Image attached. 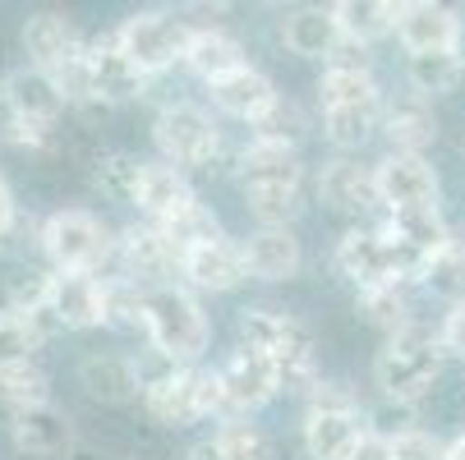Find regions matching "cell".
<instances>
[{"label": "cell", "instance_id": "1", "mask_svg": "<svg viewBox=\"0 0 465 460\" xmlns=\"http://www.w3.org/2000/svg\"><path fill=\"white\" fill-rule=\"evenodd\" d=\"M240 341L249 350H258L277 368L282 391H309L318 387V350H313V332L277 308H244L240 313Z\"/></svg>", "mask_w": 465, "mask_h": 460}, {"label": "cell", "instance_id": "2", "mask_svg": "<svg viewBox=\"0 0 465 460\" xmlns=\"http://www.w3.org/2000/svg\"><path fill=\"white\" fill-rule=\"evenodd\" d=\"M337 272L364 295L378 286H424L429 258L411 253L406 244H396L382 226H351L337 240Z\"/></svg>", "mask_w": 465, "mask_h": 460}, {"label": "cell", "instance_id": "3", "mask_svg": "<svg viewBox=\"0 0 465 460\" xmlns=\"http://www.w3.org/2000/svg\"><path fill=\"white\" fill-rule=\"evenodd\" d=\"M143 332L153 341V355L166 364H198L213 341L208 313L184 286H153L143 295Z\"/></svg>", "mask_w": 465, "mask_h": 460}, {"label": "cell", "instance_id": "4", "mask_svg": "<svg viewBox=\"0 0 465 460\" xmlns=\"http://www.w3.org/2000/svg\"><path fill=\"white\" fill-rule=\"evenodd\" d=\"M442 341L438 332H429V327H415V332L396 337L378 350L373 359V387L382 391V401H401V406H415L424 401L429 391L438 387L442 377Z\"/></svg>", "mask_w": 465, "mask_h": 460}, {"label": "cell", "instance_id": "5", "mask_svg": "<svg viewBox=\"0 0 465 460\" xmlns=\"http://www.w3.org/2000/svg\"><path fill=\"white\" fill-rule=\"evenodd\" d=\"M143 406L153 419L171 428H189L198 419L217 415V373L198 364H166L157 373H143Z\"/></svg>", "mask_w": 465, "mask_h": 460}, {"label": "cell", "instance_id": "6", "mask_svg": "<svg viewBox=\"0 0 465 460\" xmlns=\"http://www.w3.org/2000/svg\"><path fill=\"white\" fill-rule=\"evenodd\" d=\"M153 143H157L162 161L180 166L184 175L189 171H213L217 157H222V129H217V120L203 106L171 102L153 120Z\"/></svg>", "mask_w": 465, "mask_h": 460}, {"label": "cell", "instance_id": "7", "mask_svg": "<svg viewBox=\"0 0 465 460\" xmlns=\"http://www.w3.org/2000/svg\"><path fill=\"white\" fill-rule=\"evenodd\" d=\"M42 253L51 258L55 272H102L106 262L115 258V240L111 230L84 212V208H64V212H51L42 221Z\"/></svg>", "mask_w": 465, "mask_h": 460}, {"label": "cell", "instance_id": "8", "mask_svg": "<svg viewBox=\"0 0 465 460\" xmlns=\"http://www.w3.org/2000/svg\"><path fill=\"white\" fill-rule=\"evenodd\" d=\"M189 24L175 19L171 10H139V15H129L120 28H115V42L124 46V55L139 64V70L148 79L166 74L175 60H184L189 51Z\"/></svg>", "mask_w": 465, "mask_h": 460}, {"label": "cell", "instance_id": "9", "mask_svg": "<svg viewBox=\"0 0 465 460\" xmlns=\"http://www.w3.org/2000/svg\"><path fill=\"white\" fill-rule=\"evenodd\" d=\"M213 373H217V419H222V424L258 415V410L282 391L277 368L262 359L258 350H249V346H240V350H235L222 368H213Z\"/></svg>", "mask_w": 465, "mask_h": 460}, {"label": "cell", "instance_id": "10", "mask_svg": "<svg viewBox=\"0 0 465 460\" xmlns=\"http://www.w3.org/2000/svg\"><path fill=\"white\" fill-rule=\"evenodd\" d=\"M318 199L331 212H341V217H360V221L373 217V212L387 217L382 193H378V171L364 166L360 157H331V161H322V171H318Z\"/></svg>", "mask_w": 465, "mask_h": 460}, {"label": "cell", "instance_id": "11", "mask_svg": "<svg viewBox=\"0 0 465 460\" xmlns=\"http://www.w3.org/2000/svg\"><path fill=\"white\" fill-rule=\"evenodd\" d=\"M88 60V79H93V102L97 106H120V102H139L148 93V74L124 55L115 33H102L84 46Z\"/></svg>", "mask_w": 465, "mask_h": 460}, {"label": "cell", "instance_id": "12", "mask_svg": "<svg viewBox=\"0 0 465 460\" xmlns=\"http://www.w3.org/2000/svg\"><path fill=\"white\" fill-rule=\"evenodd\" d=\"M115 262L120 277H129L134 286L153 290V286H171V272H180V253L171 249V240L143 221V226H124L115 240Z\"/></svg>", "mask_w": 465, "mask_h": 460}, {"label": "cell", "instance_id": "13", "mask_svg": "<svg viewBox=\"0 0 465 460\" xmlns=\"http://www.w3.org/2000/svg\"><path fill=\"white\" fill-rule=\"evenodd\" d=\"M460 37H465L460 15L438 5V0H401V5H396V42H401L411 55L460 51Z\"/></svg>", "mask_w": 465, "mask_h": 460}, {"label": "cell", "instance_id": "14", "mask_svg": "<svg viewBox=\"0 0 465 460\" xmlns=\"http://www.w3.org/2000/svg\"><path fill=\"white\" fill-rule=\"evenodd\" d=\"M373 171H378V193H382V208H387V212L438 203V171L429 166V157L387 152Z\"/></svg>", "mask_w": 465, "mask_h": 460}, {"label": "cell", "instance_id": "15", "mask_svg": "<svg viewBox=\"0 0 465 460\" xmlns=\"http://www.w3.org/2000/svg\"><path fill=\"white\" fill-rule=\"evenodd\" d=\"M180 277L193 286V290H213V295H226L235 286L249 281V268H244V244L231 240V235H217L208 244H198L193 253L180 258Z\"/></svg>", "mask_w": 465, "mask_h": 460}, {"label": "cell", "instance_id": "16", "mask_svg": "<svg viewBox=\"0 0 465 460\" xmlns=\"http://www.w3.org/2000/svg\"><path fill=\"white\" fill-rule=\"evenodd\" d=\"M51 318L64 332H93L106 327V286L93 272H55L51 286Z\"/></svg>", "mask_w": 465, "mask_h": 460}, {"label": "cell", "instance_id": "17", "mask_svg": "<svg viewBox=\"0 0 465 460\" xmlns=\"http://www.w3.org/2000/svg\"><path fill=\"white\" fill-rule=\"evenodd\" d=\"M84 37H79V28L64 19V15H51V10H42V15H28V24H24V51H28V64L33 70H42V74H60L64 64H74L79 55H84Z\"/></svg>", "mask_w": 465, "mask_h": 460}, {"label": "cell", "instance_id": "18", "mask_svg": "<svg viewBox=\"0 0 465 460\" xmlns=\"http://www.w3.org/2000/svg\"><path fill=\"white\" fill-rule=\"evenodd\" d=\"M382 134H387L391 152H415V157H424V148L438 143L433 102L420 97L415 88L387 97V102H382Z\"/></svg>", "mask_w": 465, "mask_h": 460}, {"label": "cell", "instance_id": "19", "mask_svg": "<svg viewBox=\"0 0 465 460\" xmlns=\"http://www.w3.org/2000/svg\"><path fill=\"white\" fill-rule=\"evenodd\" d=\"M240 244H244V268L253 281H291L304 268V249L291 226H258Z\"/></svg>", "mask_w": 465, "mask_h": 460}, {"label": "cell", "instance_id": "20", "mask_svg": "<svg viewBox=\"0 0 465 460\" xmlns=\"http://www.w3.org/2000/svg\"><path fill=\"white\" fill-rule=\"evenodd\" d=\"M5 102H10L19 124H37V129H60V115L70 111V102L55 88V79L33 70V64H24V70H15L5 79Z\"/></svg>", "mask_w": 465, "mask_h": 460}, {"label": "cell", "instance_id": "21", "mask_svg": "<svg viewBox=\"0 0 465 460\" xmlns=\"http://www.w3.org/2000/svg\"><path fill=\"white\" fill-rule=\"evenodd\" d=\"M193 203H198V193H193V184H189V175H184L180 166H166V161H148V166H143L134 208H139L153 226L175 221V217L189 212Z\"/></svg>", "mask_w": 465, "mask_h": 460}, {"label": "cell", "instance_id": "22", "mask_svg": "<svg viewBox=\"0 0 465 460\" xmlns=\"http://www.w3.org/2000/svg\"><path fill=\"white\" fill-rule=\"evenodd\" d=\"M208 97H213V106L222 111V115H231V120H244V124H253V120H262L272 106H277V83L262 74V70H253V64H244V70H235V74H226V79H217V83H208Z\"/></svg>", "mask_w": 465, "mask_h": 460}, {"label": "cell", "instance_id": "23", "mask_svg": "<svg viewBox=\"0 0 465 460\" xmlns=\"http://www.w3.org/2000/svg\"><path fill=\"white\" fill-rule=\"evenodd\" d=\"M10 437L24 455L37 460H55V455H70L74 451V424L64 410L55 406H37V410H19L10 419Z\"/></svg>", "mask_w": 465, "mask_h": 460}, {"label": "cell", "instance_id": "24", "mask_svg": "<svg viewBox=\"0 0 465 460\" xmlns=\"http://www.w3.org/2000/svg\"><path fill=\"white\" fill-rule=\"evenodd\" d=\"M282 42L291 55H304V60H331V51L341 46V24H337V10L331 5H300L282 19Z\"/></svg>", "mask_w": 465, "mask_h": 460}, {"label": "cell", "instance_id": "25", "mask_svg": "<svg viewBox=\"0 0 465 460\" xmlns=\"http://www.w3.org/2000/svg\"><path fill=\"white\" fill-rule=\"evenodd\" d=\"M79 387L102 406H124L143 396V368L129 355H88L79 364Z\"/></svg>", "mask_w": 465, "mask_h": 460}, {"label": "cell", "instance_id": "26", "mask_svg": "<svg viewBox=\"0 0 465 460\" xmlns=\"http://www.w3.org/2000/svg\"><path fill=\"white\" fill-rule=\"evenodd\" d=\"M364 428L369 424L360 410H341V415L309 410L304 415V451H309V460H351Z\"/></svg>", "mask_w": 465, "mask_h": 460}, {"label": "cell", "instance_id": "27", "mask_svg": "<svg viewBox=\"0 0 465 460\" xmlns=\"http://www.w3.org/2000/svg\"><path fill=\"white\" fill-rule=\"evenodd\" d=\"M235 175H240V189H244V193H262V189H300V184H304L300 152H291V148H262V143H249V148L240 152Z\"/></svg>", "mask_w": 465, "mask_h": 460}, {"label": "cell", "instance_id": "28", "mask_svg": "<svg viewBox=\"0 0 465 460\" xmlns=\"http://www.w3.org/2000/svg\"><path fill=\"white\" fill-rule=\"evenodd\" d=\"M244 46L226 33V28H217V24H208V28H193L189 33V51H184V70L189 74H198L203 83H217V79H226V74H235V70H244Z\"/></svg>", "mask_w": 465, "mask_h": 460}, {"label": "cell", "instance_id": "29", "mask_svg": "<svg viewBox=\"0 0 465 460\" xmlns=\"http://www.w3.org/2000/svg\"><path fill=\"white\" fill-rule=\"evenodd\" d=\"M382 230H387L396 244H406L411 253H420V258H433V253L451 240L447 217L438 212V203H429V208H396V212L382 217Z\"/></svg>", "mask_w": 465, "mask_h": 460}, {"label": "cell", "instance_id": "30", "mask_svg": "<svg viewBox=\"0 0 465 460\" xmlns=\"http://www.w3.org/2000/svg\"><path fill=\"white\" fill-rule=\"evenodd\" d=\"M360 313L378 327V332H387V341L415 332V327H424L415 318V299H411V286H378V290H364L360 295Z\"/></svg>", "mask_w": 465, "mask_h": 460}, {"label": "cell", "instance_id": "31", "mask_svg": "<svg viewBox=\"0 0 465 460\" xmlns=\"http://www.w3.org/2000/svg\"><path fill=\"white\" fill-rule=\"evenodd\" d=\"M55 318L51 308L46 313H19V308H0V364H10V359H33L46 337L55 332Z\"/></svg>", "mask_w": 465, "mask_h": 460}, {"label": "cell", "instance_id": "32", "mask_svg": "<svg viewBox=\"0 0 465 460\" xmlns=\"http://www.w3.org/2000/svg\"><path fill=\"white\" fill-rule=\"evenodd\" d=\"M0 401H5L15 415L19 410H37L51 406V377L37 359H10L0 364Z\"/></svg>", "mask_w": 465, "mask_h": 460}, {"label": "cell", "instance_id": "33", "mask_svg": "<svg viewBox=\"0 0 465 460\" xmlns=\"http://www.w3.org/2000/svg\"><path fill=\"white\" fill-rule=\"evenodd\" d=\"M331 10H337L341 37H351V42L373 46L378 37L396 33V5L391 0H337Z\"/></svg>", "mask_w": 465, "mask_h": 460}, {"label": "cell", "instance_id": "34", "mask_svg": "<svg viewBox=\"0 0 465 460\" xmlns=\"http://www.w3.org/2000/svg\"><path fill=\"white\" fill-rule=\"evenodd\" d=\"M460 74H465V55L460 51H424V55H411L406 60L411 88L420 97H429V102L442 97V93H451L460 83Z\"/></svg>", "mask_w": 465, "mask_h": 460}, {"label": "cell", "instance_id": "35", "mask_svg": "<svg viewBox=\"0 0 465 460\" xmlns=\"http://www.w3.org/2000/svg\"><path fill=\"white\" fill-rule=\"evenodd\" d=\"M373 129H382V106H322V134L341 152L364 148Z\"/></svg>", "mask_w": 465, "mask_h": 460}, {"label": "cell", "instance_id": "36", "mask_svg": "<svg viewBox=\"0 0 465 460\" xmlns=\"http://www.w3.org/2000/svg\"><path fill=\"white\" fill-rule=\"evenodd\" d=\"M304 134H309V120L291 97H277V106L268 115L249 124V143H262V148H291L295 152L304 143Z\"/></svg>", "mask_w": 465, "mask_h": 460}, {"label": "cell", "instance_id": "37", "mask_svg": "<svg viewBox=\"0 0 465 460\" xmlns=\"http://www.w3.org/2000/svg\"><path fill=\"white\" fill-rule=\"evenodd\" d=\"M318 97L322 106H382L387 102L373 70H322Z\"/></svg>", "mask_w": 465, "mask_h": 460}, {"label": "cell", "instance_id": "38", "mask_svg": "<svg viewBox=\"0 0 465 460\" xmlns=\"http://www.w3.org/2000/svg\"><path fill=\"white\" fill-rule=\"evenodd\" d=\"M143 166L134 152H102L97 166H93V184L106 193V199H120V203H134L139 193V180H143Z\"/></svg>", "mask_w": 465, "mask_h": 460}, {"label": "cell", "instance_id": "39", "mask_svg": "<svg viewBox=\"0 0 465 460\" xmlns=\"http://www.w3.org/2000/svg\"><path fill=\"white\" fill-rule=\"evenodd\" d=\"M424 286H429L433 295H442L447 304H460V299H465V240L451 235V240L429 258Z\"/></svg>", "mask_w": 465, "mask_h": 460}, {"label": "cell", "instance_id": "40", "mask_svg": "<svg viewBox=\"0 0 465 460\" xmlns=\"http://www.w3.org/2000/svg\"><path fill=\"white\" fill-rule=\"evenodd\" d=\"M166 240H171V249L184 258V253H193L198 244H208V240H217L222 235V221H217V212L208 208V203H193L189 212H180L175 221H166V226H157Z\"/></svg>", "mask_w": 465, "mask_h": 460}, {"label": "cell", "instance_id": "41", "mask_svg": "<svg viewBox=\"0 0 465 460\" xmlns=\"http://www.w3.org/2000/svg\"><path fill=\"white\" fill-rule=\"evenodd\" d=\"M217 442H222L226 460H277L272 437L262 433L258 424H249V419H231V424H222Z\"/></svg>", "mask_w": 465, "mask_h": 460}, {"label": "cell", "instance_id": "42", "mask_svg": "<svg viewBox=\"0 0 465 460\" xmlns=\"http://www.w3.org/2000/svg\"><path fill=\"white\" fill-rule=\"evenodd\" d=\"M244 208L262 221V226H291L300 217V189H262V193H244Z\"/></svg>", "mask_w": 465, "mask_h": 460}, {"label": "cell", "instance_id": "43", "mask_svg": "<svg viewBox=\"0 0 465 460\" xmlns=\"http://www.w3.org/2000/svg\"><path fill=\"white\" fill-rule=\"evenodd\" d=\"M447 446H451V442H442V437L429 433V428H411V433H401V437H387L391 460H447Z\"/></svg>", "mask_w": 465, "mask_h": 460}, {"label": "cell", "instance_id": "44", "mask_svg": "<svg viewBox=\"0 0 465 460\" xmlns=\"http://www.w3.org/2000/svg\"><path fill=\"white\" fill-rule=\"evenodd\" d=\"M309 410H327V415H341V410H360L355 391H346L341 382H318L309 391Z\"/></svg>", "mask_w": 465, "mask_h": 460}, {"label": "cell", "instance_id": "45", "mask_svg": "<svg viewBox=\"0 0 465 460\" xmlns=\"http://www.w3.org/2000/svg\"><path fill=\"white\" fill-rule=\"evenodd\" d=\"M438 341H442L447 355L465 359V299L447 308V318H442V327H438Z\"/></svg>", "mask_w": 465, "mask_h": 460}, {"label": "cell", "instance_id": "46", "mask_svg": "<svg viewBox=\"0 0 465 460\" xmlns=\"http://www.w3.org/2000/svg\"><path fill=\"white\" fill-rule=\"evenodd\" d=\"M322 70H373V55H369V46H364V42L341 37V46L331 51V60L322 64Z\"/></svg>", "mask_w": 465, "mask_h": 460}, {"label": "cell", "instance_id": "47", "mask_svg": "<svg viewBox=\"0 0 465 460\" xmlns=\"http://www.w3.org/2000/svg\"><path fill=\"white\" fill-rule=\"evenodd\" d=\"M351 460H391L387 437H382V433H373V428H364V437H360V446H355V455H351Z\"/></svg>", "mask_w": 465, "mask_h": 460}, {"label": "cell", "instance_id": "48", "mask_svg": "<svg viewBox=\"0 0 465 460\" xmlns=\"http://www.w3.org/2000/svg\"><path fill=\"white\" fill-rule=\"evenodd\" d=\"M15 226H19V203H15V193H10L5 175H0V240H5Z\"/></svg>", "mask_w": 465, "mask_h": 460}, {"label": "cell", "instance_id": "49", "mask_svg": "<svg viewBox=\"0 0 465 460\" xmlns=\"http://www.w3.org/2000/svg\"><path fill=\"white\" fill-rule=\"evenodd\" d=\"M184 460H226V451H222L217 437H203V442H193V446L184 451Z\"/></svg>", "mask_w": 465, "mask_h": 460}, {"label": "cell", "instance_id": "50", "mask_svg": "<svg viewBox=\"0 0 465 460\" xmlns=\"http://www.w3.org/2000/svg\"><path fill=\"white\" fill-rule=\"evenodd\" d=\"M447 460H465V433H460V437H451V446H447Z\"/></svg>", "mask_w": 465, "mask_h": 460}]
</instances>
